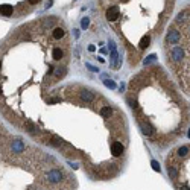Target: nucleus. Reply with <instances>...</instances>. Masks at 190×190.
<instances>
[{
	"label": "nucleus",
	"instance_id": "7ed1b4c3",
	"mask_svg": "<svg viewBox=\"0 0 190 190\" xmlns=\"http://www.w3.org/2000/svg\"><path fill=\"white\" fill-rule=\"evenodd\" d=\"M12 11H14V9H12L11 5H2V6H0V14H2V15H6V17H8V15L12 14Z\"/></svg>",
	"mask_w": 190,
	"mask_h": 190
},
{
	"label": "nucleus",
	"instance_id": "39448f33",
	"mask_svg": "<svg viewBox=\"0 0 190 190\" xmlns=\"http://www.w3.org/2000/svg\"><path fill=\"white\" fill-rule=\"evenodd\" d=\"M88 24H90V22H88V18H84V20H82V27H87Z\"/></svg>",
	"mask_w": 190,
	"mask_h": 190
},
{
	"label": "nucleus",
	"instance_id": "f03ea898",
	"mask_svg": "<svg viewBox=\"0 0 190 190\" xmlns=\"http://www.w3.org/2000/svg\"><path fill=\"white\" fill-rule=\"evenodd\" d=\"M120 18V9L117 6H110L107 9V20L108 22H117Z\"/></svg>",
	"mask_w": 190,
	"mask_h": 190
},
{
	"label": "nucleus",
	"instance_id": "0eeeda50",
	"mask_svg": "<svg viewBox=\"0 0 190 190\" xmlns=\"http://www.w3.org/2000/svg\"><path fill=\"white\" fill-rule=\"evenodd\" d=\"M27 2H29V3H31V5H35V3H38V2H40V0H27Z\"/></svg>",
	"mask_w": 190,
	"mask_h": 190
},
{
	"label": "nucleus",
	"instance_id": "f257e3e1",
	"mask_svg": "<svg viewBox=\"0 0 190 190\" xmlns=\"http://www.w3.org/2000/svg\"><path fill=\"white\" fill-rule=\"evenodd\" d=\"M166 55L181 85L190 95V6L178 14L166 35Z\"/></svg>",
	"mask_w": 190,
	"mask_h": 190
},
{
	"label": "nucleus",
	"instance_id": "6e6552de",
	"mask_svg": "<svg viewBox=\"0 0 190 190\" xmlns=\"http://www.w3.org/2000/svg\"><path fill=\"white\" fill-rule=\"evenodd\" d=\"M0 67H2V62H0Z\"/></svg>",
	"mask_w": 190,
	"mask_h": 190
},
{
	"label": "nucleus",
	"instance_id": "20e7f679",
	"mask_svg": "<svg viewBox=\"0 0 190 190\" xmlns=\"http://www.w3.org/2000/svg\"><path fill=\"white\" fill-rule=\"evenodd\" d=\"M105 85L110 87V88H116V84L113 82V81H105Z\"/></svg>",
	"mask_w": 190,
	"mask_h": 190
},
{
	"label": "nucleus",
	"instance_id": "423d86ee",
	"mask_svg": "<svg viewBox=\"0 0 190 190\" xmlns=\"http://www.w3.org/2000/svg\"><path fill=\"white\" fill-rule=\"evenodd\" d=\"M152 166H154V169H155V170H160V166L157 164V161H152Z\"/></svg>",
	"mask_w": 190,
	"mask_h": 190
},
{
	"label": "nucleus",
	"instance_id": "1a4fd4ad",
	"mask_svg": "<svg viewBox=\"0 0 190 190\" xmlns=\"http://www.w3.org/2000/svg\"><path fill=\"white\" fill-rule=\"evenodd\" d=\"M0 93H2V90H0Z\"/></svg>",
	"mask_w": 190,
	"mask_h": 190
}]
</instances>
